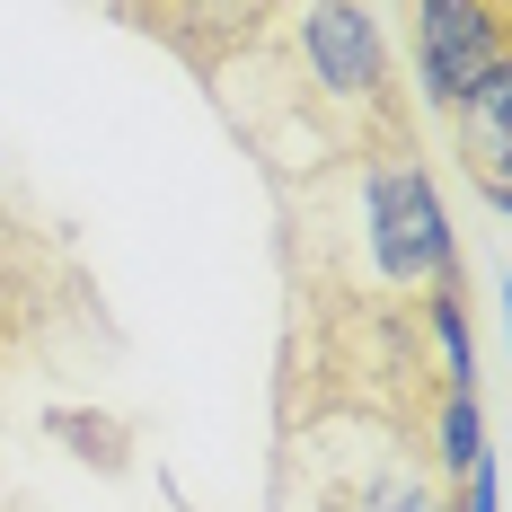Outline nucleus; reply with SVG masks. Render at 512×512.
Returning <instances> with one entry per match:
<instances>
[{"label": "nucleus", "instance_id": "4", "mask_svg": "<svg viewBox=\"0 0 512 512\" xmlns=\"http://www.w3.org/2000/svg\"><path fill=\"white\" fill-rule=\"evenodd\" d=\"M415 9V62H424V98L451 106L495 80L512 62V0H407Z\"/></svg>", "mask_w": 512, "mask_h": 512}, {"label": "nucleus", "instance_id": "5", "mask_svg": "<svg viewBox=\"0 0 512 512\" xmlns=\"http://www.w3.org/2000/svg\"><path fill=\"white\" fill-rule=\"evenodd\" d=\"M442 124H451V159L468 168V186H477L486 212L504 221L512 212V62L495 71V80H477Z\"/></svg>", "mask_w": 512, "mask_h": 512}, {"label": "nucleus", "instance_id": "2", "mask_svg": "<svg viewBox=\"0 0 512 512\" xmlns=\"http://www.w3.org/2000/svg\"><path fill=\"white\" fill-rule=\"evenodd\" d=\"M274 204H283L292 309H415L433 283L460 274L451 212L415 142L283 177Z\"/></svg>", "mask_w": 512, "mask_h": 512}, {"label": "nucleus", "instance_id": "6", "mask_svg": "<svg viewBox=\"0 0 512 512\" xmlns=\"http://www.w3.org/2000/svg\"><path fill=\"white\" fill-rule=\"evenodd\" d=\"M415 451L433 460L442 486H460L468 468L486 460V415H477V389H433V407L415 415Z\"/></svg>", "mask_w": 512, "mask_h": 512}, {"label": "nucleus", "instance_id": "1", "mask_svg": "<svg viewBox=\"0 0 512 512\" xmlns=\"http://www.w3.org/2000/svg\"><path fill=\"white\" fill-rule=\"evenodd\" d=\"M212 89H221V115L248 133V151L265 159L274 186L327 168V159L415 142L389 36L362 0H274L256 45L230 53L212 71Z\"/></svg>", "mask_w": 512, "mask_h": 512}, {"label": "nucleus", "instance_id": "3", "mask_svg": "<svg viewBox=\"0 0 512 512\" xmlns=\"http://www.w3.org/2000/svg\"><path fill=\"white\" fill-rule=\"evenodd\" d=\"M283 512H451V486L407 424H301L283 433Z\"/></svg>", "mask_w": 512, "mask_h": 512}, {"label": "nucleus", "instance_id": "7", "mask_svg": "<svg viewBox=\"0 0 512 512\" xmlns=\"http://www.w3.org/2000/svg\"><path fill=\"white\" fill-rule=\"evenodd\" d=\"M451 512H495V460H477L460 477V504H451Z\"/></svg>", "mask_w": 512, "mask_h": 512}]
</instances>
